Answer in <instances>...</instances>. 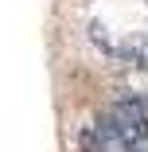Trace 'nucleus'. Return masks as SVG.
Wrapping results in <instances>:
<instances>
[{
    "label": "nucleus",
    "instance_id": "obj_1",
    "mask_svg": "<svg viewBox=\"0 0 148 152\" xmlns=\"http://www.w3.org/2000/svg\"><path fill=\"white\" fill-rule=\"evenodd\" d=\"M94 129H98L109 144H117V148L148 152V98H140V94L113 98V102L94 117Z\"/></svg>",
    "mask_w": 148,
    "mask_h": 152
}]
</instances>
